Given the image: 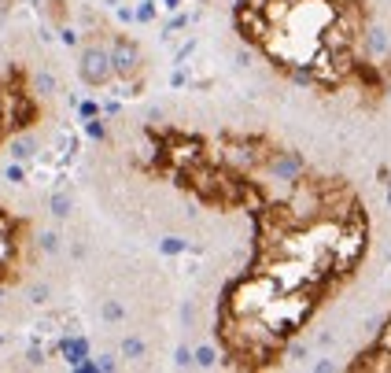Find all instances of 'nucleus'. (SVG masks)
Masks as SVG:
<instances>
[{
  "mask_svg": "<svg viewBox=\"0 0 391 373\" xmlns=\"http://www.w3.org/2000/svg\"><path fill=\"white\" fill-rule=\"evenodd\" d=\"M111 52V67H115V78L122 82H133V78L144 71V56H140V45L126 34H115V45L107 48Z\"/></svg>",
  "mask_w": 391,
  "mask_h": 373,
  "instance_id": "2",
  "label": "nucleus"
},
{
  "mask_svg": "<svg viewBox=\"0 0 391 373\" xmlns=\"http://www.w3.org/2000/svg\"><path fill=\"white\" fill-rule=\"evenodd\" d=\"M196 362H200V366H210V362H215V351H210V348H200V351H196Z\"/></svg>",
  "mask_w": 391,
  "mask_h": 373,
  "instance_id": "7",
  "label": "nucleus"
},
{
  "mask_svg": "<svg viewBox=\"0 0 391 373\" xmlns=\"http://www.w3.org/2000/svg\"><path fill=\"white\" fill-rule=\"evenodd\" d=\"M122 351H126V359H144V340L140 336H129L126 344H122Z\"/></svg>",
  "mask_w": 391,
  "mask_h": 373,
  "instance_id": "4",
  "label": "nucleus"
},
{
  "mask_svg": "<svg viewBox=\"0 0 391 373\" xmlns=\"http://www.w3.org/2000/svg\"><path fill=\"white\" fill-rule=\"evenodd\" d=\"M369 52H387V34L384 30H369Z\"/></svg>",
  "mask_w": 391,
  "mask_h": 373,
  "instance_id": "5",
  "label": "nucleus"
},
{
  "mask_svg": "<svg viewBox=\"0 0 391 373\" xmlns=\"http://www.w3.org/2000/svg\"><path fill=\"white\" fill-rule=\"evenodd\" d=\"M67 207H71V203H67V196H52V211H56L59 218L67 215Z\"/></svg>",
  "mask_w": 391,
  "mask_h": 373,
  "instance_id": "8",
  "label": "nucleus"
},
{
  "mask_svg": "<svg viewBox=\"0 0 391 373\" xmlns=\"http://www.w3.org/2000/svg\"><path fill=\"white\" fill-rule=\"evenodd\" d=\"M104 318H107V321L122 318V307H119V303H107V307H104Z\"/></svg>",
  "mask_w": 391,
  "mask_h": 373,
  "instance_id": "9",
  "label": "nucleus"
},
{
  "mask_svg": "<svg viewBox=\"0 0 391 373\" xmlns=\"http://www.w3.org/2000/svg\"><path fill=\"white\" fill-rule=\"evenodd\" d=\"M34 155V141H19L15 144V159H30Z\"/></svg>",
  "mask_w": 391,
  "mask_h": 373,
  "instance_id": "6",
  "label": "nucleus"
},
{
  "mask_svg": "<svg viewBox=\"0 0 391 373\" xmlns=\"http://www.w3.org/2000/svg\"><path fill=\"white\" fill-rule=\"evenodd\" d=\"M266 170L273 177H281V182H299L303 177V155L299 152H291V148H273L270 159H266Z\"/></svg>",
  "mask_w": 391,
  "mask_h": 373,
  "instance_id": "3",
  "label": "nucleus"
},
{
  "mask_svg": "<svg viewBox=\"0 0 391 373\" xmlns=\"http://www.w3.org/2000/svg\"><path fill=\"white\" fill-rule=\"evenodd\" d=\"M8 4H11V0H0V8H8Z\"/></svg>",
  "mask_w": 391,
  "mask_h": 373,
  "instance_id": "10",
  "label": "nucleus"
},
{
  "mask_svg": "<svg viewBox=\"0 0 391 373\" xmlns=\"http://www.w3.org/2000/svg\"><path fill=\"white\" fill-rule=\"evenodd\" d=\"M78 78L92 89H104L111 78H115V67H111V52L100 45H85L78 59Z\"/></svg>",
  "mask_w": 391,
  "mask_h": 373,
  "instance_id": "1",
  "label": "nucleus"
}]
</instances>
